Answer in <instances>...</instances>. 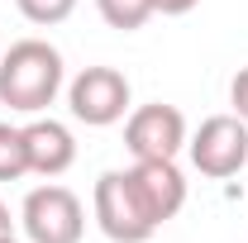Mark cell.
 Segmentation results:
<instances>
[{"label": "cell", "mask_w": 248, "mask_h": 243, "mask_svg": "<svg viewBox=\"0 0 248 243\" xmlns=\"http://www.w3.org/2000/svg\"><path fill=\"white\" fill-rule=\"evenodd\" d=\"M62 91V53L43 38H19L0 58V105L15 115H43Z\"/></svg>", "instance_id": "cell-1"}, {"label": "cell", "mask_w": 248, "mask_h": 243, "mask_svg": "<svg viewBox=\"0 0 248 243\" xmlns=\"http://www.w3.org/2000/svg\"><path fill=\"white\" fill-rule=\"evenodd\" d=\"M91 210H95L100 234L110 243H148L157 229H162L153 214H148L143 196L134 191V177H129V172H105V177L95 182Z\"/></svg>", "instance_id": "cell-2"}, {"label": "cell", "mask_w": 248, "mask_h": 243, "mask_svg": "<svg viewBox=\"0 0 248 243\" xmlns=\"http://www.w3.org/2000/svg\"><path fill=\"white\" fill-rule=\"evenodd\" d=\"M186 152H191V167L210 182H229L239 177L248 162V124L239 115H210L191 138H186Z\"/></svg>", "instance_id": "cell-3"}, {"label": "cell", "mask_w": 248, "mask_h": 243, "mask_svg": "<svg viewBox=\"0 0 248 243\" xmlns=\"http://www.w3.org/2000/svg\"><path fill=\"white\" fill-rule=\"evenodd\" d=\"M19 224L29 243H81L86 210L67 186H33L19 205Z\"/></svg>", "instance_id": "cell-4"}, {"label": "cell", "mask_w": 248, "mask_h": 243, "mask_svg": "<svg viewBox=\"0 0 248 243\" xmlns=\"http://www.w3.org/2000/svg\"><path fill=\"white\" fill-rule=\"evenodd\" d=\"M67 105H72V115L81 124L110 129V124H120L124 110H129V76L115 72V67H86V72L72 76Z\"/></svg>", "instance_id": "cell-5"}, {"label": "cell", "mask_w": 248, "mask_h": 243, "mask_svg": "<svg viewBox=\"0 0 248 243\" xmlns=\"http://www.w3.org/2000/svg\"><path fill=\"white\" fill-rule=\"evenodd\" d=\"M124 148L134 162H157V157H177L186 148V120L177 105H139L124 124Z\"/></svg>", "instance_id": "cell-6"}, {"label": "cell", "mask_w": 248, "mask_h": 243, "mask_svg": "<svg viewBox=\"0 0 248 243\" xmlns=\"http://www.w3.org/2000/svg\"><path fill=\"white\" fill-rule=\"evenodd\" d=\"M134 191L143 196V205L157 224H167L172 214L186 205V177L177 172V157H157V162H134L129 167Z\"/></svg>", "instance_id": "cell-7"}, {"label": "cell", "mask_w": 248, "mask_h": 243, "mask_svg": "<svg viewBox=\"0 0 248 243\" xmlns=\"http://www.w3.org/2000/svg\"><path fill=\"white\" fill-rule=\"evenodd\" d=\"M24 157H29V172L53 182L77 162V138L58 120H33V124H24Z\"/></svg>", "instance_id": "cell-8"}, {"label": "cell", "mask_w": 248, "mask_h": 243, "mask_svg": "<svg viewBox=\"0 0 248 243\" xmlns=\"http://www.w3.org/2000/svg\"><path fill=\"white\" fill-rule=\"evenodd\" d=\"M95 10L110 29H124V33L143 29L153 19V0H95Z\"/></svg>", "instance_id": "cell-9"}, {"label": "cell", "mask_w": 248, "mask_h": 243, "mask_svg": "<svg viewBox=\"0 0 248 243\" xmlns=\"http://www.w3.org/2000/svg\"><path fill=\"white\" fill-rule=\"evenodd\" d=\"M24 172H29V157H24V129L0 124V182H19Z\"/></svg>", "instance_id": "cell-10"}, {"label": "cell", "mask_w": 248, "mask_h": 243, "mask_svg": "<svg viewBox=\"0 0 248 243\" xmlns=\"http://www.w3.org/2000/svg\"><path fill=\"white\" fill-rule=\"evenodd\" d=\"M15 5H19V15H24L29 24H43V29L62 24V19L77 10V0H15Z\"/></svg>", "instance_id": "cell-11"}, {"label": "cell", "mask_w": 248, "mask_h": 243, "mask_svg": "<svg viewBox=\"0 0 248 243\" xmlns=\"http://www.w3.org/2000/svg\"><path fill=\"white\" fill-rule=\"evenodd\" d=\"M229 105H234V115L248 124V67L234 76V86H229Z\"/></svg>", "instance_id": "cell-12"}, {"label": "cell", "mask_w": 248, "mask_h": 243, "mask_svg": "<svg viewBox=\"0 0 248 243\" xmlns=\"http://www.w3.org/2000/svg\"><path fill=\"white\" fill-rule=\"evenodd\" d=\"M201 0H153V15H191Z\"/></svg>", "instance_id": "cell-13"}, {"label": "cell", "mask_w": 248, "mask_h": 243, "mask_svg": "<svg viewBox=\"0 0 248 243\" xmlns=\"http://www.w3.org/2000/svg\"><path fill=\"white\" fill-rule=\"evenodd\" d=\"M5 234H15V219H10V205L0 200V239H5Z\"/></svg>", "instance_id": "cell-14"}, {"label": "cell", "mask_w": 248, "mask_h": 243, "mask_svg": "<svg viewBox=\"0 0 248 243\" xmlns=\"http://www.w3.org/2000/svg\"><path fill=\"white\" fill-rule=\"evenodd\" d=\"M0 243H19V239H15V234H5V239H0Z\"/></svg>", "instance_id": "cell-15"}]
</instances>
